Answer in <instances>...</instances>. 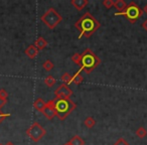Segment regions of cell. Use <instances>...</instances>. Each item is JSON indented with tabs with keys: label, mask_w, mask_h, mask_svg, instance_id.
Here are the masks:
<instances>
[{
	"label": "cell",
	"mask_w": 147,
	"mask_h": 145,
	"mask_svg": "<svg viewBox=\"0 0 147 145\" xmlns=\"http://www.w3.org/2000/svg\"><path fill=\"white\" fill-rule=\"evenodd\" d=\"M47 45H49V42H47V40L45 38H43L42 36H38L37 37V39L35 40L34 42V47H36L38 51H41V49H45V47H47Z\"/></svg>",
	"instance_id": "cell-11"
},
{
	"label": "cell",
	"mask_w": 147,
	"mask_h": 145,
	"mask_svg": "<svg viewBox=\"0 0 147 145\" xmlns=\"http://www.w3.org/2000/svg\"><path fill=\"white\" fill-rule=\"evenodd\" d=\"M53 106H55L57 117L59 120H65L75 109L77 108L76 103L71 101L69 98L67 99H53Z\"/></svg>",
	"instance_id": "cell-3"
},
{
	"label": "cell",
	"mask_w": 147,
	"mask_h": 145,
	"mask_svg": "<svg viewBox=\"0 0 147 145\" xmlns=\"http://www.w3.org/2000/svg\"><path fill=\"white\" fill-rule=\"evenodd\" d=\"M114 145H130V144H129V142L125 138L120 137V138H119L118 140L114 143Z\"/></svg>",
	"instance_id": "cell-23"
},
{
	"label": "cell",
	"mask_w": 147,
	"mask_h": 145,
	"mask_svg": "<svg viewBox=\"0 0 147 145\" xmlns=\"http://www.w3.org/2000/svg\"><path fill=\"white\" fill-rule=\"evenodd\" d=\"M5 145H14V143H13V142H11V141H9V142H7Z\"/></svg>",
	"instance_id": "cell-29"
},
{
	"label": "cell",
	"mask_w": 147,
	"mask_h": 145,
	"mask_svg": "<svg viewBox=\"0 0 147 145\" xmlns=\"http://www.w3.org/2000/svg\"><path fill=\"white\" fill-rule=\"evenodd\" d=\"M84 124H85V126H86L87 128L91 129V128H93L95 125H96V120H95V118H93L92 116H89V117H87V118L85 119Z\"/></svg>",
	"instance_id": "cell-16"
},
{
	"label": "cell",
	"mask_w": 147,
	"mask_h": 145,
	"mask_svg": "<svg viewBox=\"0 0 147 145\" xmlns=\"http://www.w3.org/2000/svg\"><path fill=\"white\" fill-rule=\"evenodd\" d=\"M6 103H7V100H4V99L0 98V110H1L2 107H4V105H6Z\"/></svg>",
	"instance_id": "cell-26"
},
{
	"label": "cell",
	"mask_w": 147,
	"mask_h": 145,
	"mask_svg": "<svg viewBox=\"0 0 147 145\" xmlns=\"http://www.w3.org/2000/svg\"><path fill=\"white\" fill-rule=\"evenodd\" d=\"M10 116V114H7V113H3L1 112V110H0V124L2 123V121L4 120L5 118H7V117Z\"/></svg>",
	"instance_id": "cell-25"
},
{
	"label": "cell",
	"mask_w": 147,
	"mask_h": 145,
	"mask_svg": "<svg viewBox=\"0 0 147 145\" xmlns=\"http://www.w3.org/2000/svg\"><path fill=\"white\" fill-rule=\"evenodd\" d=\"M141 26H142V28L144 29L145 31H147V19H145V20L143 21L142 24H141Z\"/></svg>",
	"instance_id": "cell-27"
},
{
	"label": "cell",
	"mask_w": 147,
	"mask_h": 145,
	"mask_svg": "<svg viewBox=\"0 0 147 145\" xmlns=\"http://www.w3.org/2000/svg\"><path fill=\"white\" fill-rule=\"evenodd\" d=\"M127 4L124 0H117L116 2H114V7L118 10V12H122L125 8H126Z\"/></svg>",
	"instance_id": "cell-15"
},
{
	"label": "cell",
	"mask_w": 147,
	"mask_h": 145,
	"mask_svg": "<svg viewBox=\"0 0 147 145\" xmlns=\"http://www.w3.org/2000/svg\"><path fill=\"white\" fill-rule=\"evenodd\" d=\"M103 5L105 6V8L110 9L114 6V1L113 0H104L103 1Z\"/></svg>",
	"instance_id": "cell-22"
},
{
	"label": "cell",
	"mask_w": 147,
	"mask_h": 145,
	"mask_svg": "<svg viewBox=\"0 0 147 145\" xmlns=\"http://www.w3.org/2000/svg\"><path fill=\"white\" fill-rule=\"evenodd\" d=\"M63 145H69V143H65V144H63Z\"/></svg>",
	"instance_id": "cell-30"
},
{
	"label": "cell",
	"mask_w": 147,
	"mask_h": 145,
	"mask_svg": "<svg viewBox=\"0 0 147 145\" xmlns=\"http://www.w3.org/2000/svg\"><path fill=\"white\" fill-rule=\"evenodd\" d=\"M0 145H3V144H1V143H0Z\"/></svg>",
	"instance_id": "cell-31"
},
{
	"label": "cell",
	"mask_w": 147,
	"mask_h": 145,
	"mask_svg": "<svg viewBox=\"0 0 147 145\" xmlns=\"http://www.w3.org/2000/svg\"><path fill=\"white\" fill-rule=\"evenodd\" d=\"M45 134H47V130L38 122H33L31 126L26 130V135L33 142L40 141L45 136Z\"/></svg>",
	"instance_id": "cell-6"
},
{
	"label": "cell",
	"mask_w": 147,
	"mask_h": 145,
	"mask_svg": "<svg viewBox=\"0 0 147 145\" xmlns=\"http://www.w3.org/2000/svg\"><path fill=\"white\" fill-rule=\"evenodd\" d=\"M53 67H55V65H53V61H49V59H47V61H45V63H42V67H43V69H45L47 71H51V69H53Z\"/></svg>",
	"instance_id": "cell-20"
},
{
	"label": "cell",
	"mask_w": 147,
	"mask_h": 145,
	"mask_svg": "<svg viewBox=\"0 0 147 145\" xmlns=\"http://www.w3.org/2000/svg\"><path fill=\"white\" fill-rule=\"evenodd\" d=\"M24 53H25V55L29 57V59H34L37 55H38V49H37L33 45H30L27 47V49H25Z\"/></svg>",
	"instance_id": "cell-10"
},
{
	"label": "cell",
	"mask_w": 147,
	"mask_h": 145,
	"mask_svg": "<svg viewBox=\"0 0 147 145\" xmlns=\"http://www.w3.org/2000/svg\"><path fill=\"white\" fill-rule=\"evenodd\" d=\"M71 78H73V76L71 75H69V73H65V74L61 76V81L63 82V84L67 85L69 86V84H71Z\"/></svg>",
	"instance_id": "cell-19"
},
{
	"label": "cell",
	"mask_w": 147,
	"mask_h": 145,
	"mask_svg": "<svg viewBox=\"0 0 147 145\" xmlns=\"http://www.w3.org/2000/svg\"><path fill=\"white\" fill-rule=\"evenodd\" d=\"M0 98L4 99V100H7V98H8V93H7L4 89H1V90H0Z\"/></svg>",
	"instance_id": "cell-24"
},
{
	"label": "cell",
	"mask_w": 147,
	"mask_h": 145,
	"mask_svg": "<svg viewBox=\"0 0 147 145\" xmlns=\"http://www.w3.org/2000/svg\"><path fill=\"white\" fill-rule=\"evenodd\" d=\"M71 95H73V91H71V89L65 84L61 85V86L57 87L55 91V98H57V99H67V98L71 97Z\"/></svg>",
	"instance_id": "cell-7"
},
{
	"label": "cell",
	"mask_w": 147,
	"mask_h": 145,
	"mask_svg": "<svg viewBox=\"0 0 147 145\" xmlns=\"http://www.w3.org/2000/svg\"><path fill=\"white\" fill-rule=\"evenodd\" d=\"M81 65L79 71H84L86 74H91L97 67L101 63V59L97 57L90 49H87L83 53H81Z\"/></svg>",
	"instance_id": "cell-2"
},
{
	"label": "cell",
	"mask_w": 147,
	"mask_h": 145,
	"mask_svg": "<svg viewBox=\"0 0 147 145\" xmlns=\"http://www.w3.org/2000/svg\"><path fill=\"white\" fill-rule=\"evenodd\" d=\"M40 20L49 27V29H53L63 21V16L55 10V8H49L40 16Z\"/></svg>",
	"instance_id": "cell-5"
},
{
	"label": "cell",
	"mask_w": 147,
	"mask_h": 145,
	"mask_svg": "<svg viewBox=\"0 0 147 145\" xmlns=\"http://www.w3.org/2000/svg\"><path fill=\"white\" fill-rule=\"evenodd\" d=\"M69 145H85V140L79 135H75L69 139Z\"/></svg>",
	"instance_id": "cell-13"
},
{
	"label": "cell",
	"mask_w": 147,
	"mask_h": 145,
	"mask_svg": "<svg viewBox=\"0 0 147 145\" xmlns=\"http://www.w3.org/2000/svg\"><path fill=\"white\" fill-rule=\"evenodd\" d=\"M45 84L47 85V87H49V88H51V87H53L55 85V83H57V80H55V77L53 76H47V78L45 79Z\"/></svg>",
	"instance_id": "cell-17"
},
{
	"label": "cell",
	"mask_w": 147,
	"mask_h": 145,
	"mask_svg": "<svg viewBox=\"0 0 147 145\" xmlns=\"http://www.w3.org/2000/svg\"><path fill=\"white\" fill-rule=\"evenodd\" d=\"M71 4L78 11H81L89 4L88 0H71Z\"/></svg>",
	"instance_id": "cell-9"
},
{
	"label": "cell",
	"mask_w": 147,
	"mask_h": 145,
	"mask_svg": "<svg viewBox=\"0 0 147 145\" xmlns=\"http://www.w3.org/2000/svg\"><path fill=\"white\" fill-rule=\"evenodd\" d=\"M143 12H145L147 14V4L144 6V8H143Z\"/></svg>",
	"instance_id": "cell-28"
},
{
	"label": "cell",
	"mask_w": 147,
	"mask_h": 145,
	"mask_svg": "<svg viewBox=\"0 0 147 145\" xmlns=\"http://www.w3.org/2000/svg\"><path fill=\"white\" fill-rule=\"evenodd\" d=\"M81 59H82V57H81V53H74L73 55H71V61L73 63H75L76 65H78L79 67H80L81 65Z\"/></svg>",
	"instance_id": "cell-21"
},
{
	"label": "cell",
	"mask_w": 147,
	"mask_h": 145,
	"mask_svg": "<svg viewBox=\"0 0 147 145\" xmlns=\"http://www.w3.org/2000/svg\"><path fill=\"white\" fill-rule=\"evenodd\" d=\"M45 104H47V103H45L42 99L37 98L36 100L34 101V103H33V108H34L36 111H38V112H42L43 109H45Z\"/></svg>",
	"instance_id": "cell-12"
},
{
	"label": "cell",
	"mask_w": 147,
	"mask_h": 145,
	"mask_svg": "<svg viewBox=\"0 0 147 145\" xmlns=\"http://www.w3.org/2000/svg\"><path fill=\"white\" fill-rule=\"evenodd\" d=\"M83 81H84V78H83V76L81 75V71H77L76 74L73 76V78H71V83H74L75 85L82 84Z\"/></svg>",
	"instance_id": "cell-14"
},
{
	"label": "cell",
	"mask_w": 147,
	"mask_h": 145,
	"mask_svg": "<svg viewBox=\"0 0 147 145\" xmlns=\"http://www.w3.org/2000/svg\"><path fill=\"white\" fill-rule=\"evenodd\" d=\"M135 134H136V136L138 137V138L143 139L144 137H146L147 131H146V129H145L144 127H139V128L136 130V132H135Z\"/></svg>",
	"instance_id": "cell-18"
},
{
	"label": "cell",
	"mask_w": 147,
	"mask_h": 145,
	"mask_svg": "<svg viewBox=\"0 0 147 145\" xmlns=\"http://www.w3.org/2000/svg\"><path fill=\"white\" fill-rule=\"evenodd\" d=\"M41 113H42L45 118L49 119V120H51V119H53L55 117H57V112H55L53 100H49V102H47L45 109H43V111Z\"/></svg>",
	"instance_id": "cell-8"
},
{
	"label": "cell",
	"mask_w": 147,
	"mask_h": 145,
	"mask_svg": "<svg viewBox=\"0 0 147 145\" xmlns=\"http://www.w3.org/2000/svg\"><path fill=\"white\" fill-rule=\"evenodd\" d=\"M74 25L80 31V35H79L80 39L84 36L87 38L91 37L101 27V23L90 12L85 13Z\"/></svg>",
	"instance_id": "cell-1"
},
{
	"label": "cell",
	"mask_w": 147,
	"mask_h": 145,
	"mask_svg": "<svg viewBox=\"0 0 147 145\" xmlns=\"http://www.w3.org/2000/svg\"><path fill=\"white\" fill-rule=\"evenodd\" d=\"M143 14V10L138 6L136 2L132 1L129 4H127L126 8L122 11V12H115V16H124L125 18L128 19L129 22L135 23Z\"/></svg>",
	"instance_id": "cell-4"
}]
</instances>
